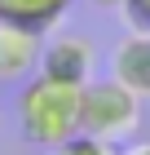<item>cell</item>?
I'll return each mask as SVG.
<instances>
[{
    "instance_id": "cell-9",
    "label": "cell",
    "mask_w": 150,
    "mask_h": 155,
    "mask_svg": "<svg viewBox=\"0 0 150 155\" xmlns=\"http://www.w3.org/2000/svg\"><path fill=\"white\" fill-rule=\"evenodd\" d=\"M93 5H102V9H124V0H93Z\"/></svg>"
},
{
    "instance_id": "cell-8",
    "label": "cell",
    "mask_w": 150,
    "mask_h": 155,
    "mask_svg": "<svg viewBox=\"0 0 150 155\" xmlns=\"http://www.w3.org/2000/svg\"><path fill=\"white\" fill-rule=\"evenodd\" d=\"M124 18L132 31H146L150 36V0H124Z\"/></svg>"
},
{
    "instance_id": "cell-4",
    "label": "cell",
    "mask_w": 150,
    "mask_h": 155,
    "mask_svg": "<svg viewBox=\"0 0 150 155\" xmlns=\"http://www.w3.org/2000/svg\"><path fill=\"white\" fill-rule=\"evenodd\" d=\"M40 75H53V80H66V84H88V75H93V45L84 36H58L40 53Z\"/></svg>"
},
{
    "instance_id": "cell-6",
    "label": "cell",
    "mask_w": 150,
    "mask_h": 155,
    "mask_svg": "<svg viewBox=\"0 0 150 155\" xmlns=\"http://www.w3.org/2000/svg\"><path fill=\"white\" fill-rule=\"evenodd\" d=\"M75 0H0V18L18 27H31V31H53V27L66 18V9Z\"/></svg>"
},
{
    "instance_id": "cell-10",
    "label": "cell",
    "mask_w": 150,
    "mask_h": 155,
    "mask_svg": "<svg viewBox=\"0 0 150 155\" xmlns=\"http://www.w3.org/2000/svg\"><path fill=\"white\" fill-rule=\"evenodd\" d=\"M128 155H150V142H141V146H132Z\"/></svg>"
},
{
    "instance_id": "cell-5",
    "label": "cell",
    "mask_w": 150,
    "mask_h": 155,
    "mask_svg": "<svg viewBox=\"0 0 150 155\" xmlns=\"http://www.w3.org/2000/svg\"><path fill=\"white\" fill-rule=\"evenodd\" d=\"M115 80L132 97L150 102V36L146 31H128L115 49Z\"/></svg>"
},
{
    "instance_id": "cell-1",
    "label": "cell",
    "mask_w": 150,
    "mask_h": 155,
    "mask_svg": "<svg viewBox=\"0 0 150 155\" xmlns=\"http://www.w3.org/2000/svg\"><path fill=\"white\" fill-rule=\"evenodd\" d=\"M80 97L84 84H66L53 80V75L35 71L31 80H22V93H18V129L31 146H53L71 142L80 133Z\"/></svg>"
},
{
    "instance_id": "cell-3",
    "label": "cell",
    "mask_w": 150,
    "mask_h": 155,
    "mask_svg": "<svg viewBox=\"0 0 150 155\" xmlns=\"http://www.w3.org/2000/svg\"><path fill=\"white\" fill-rule=\"evenodd\" d=\"M40 31L31 27H18V22H5L0 18V84H18V80H31V71L40 67Z\"/></svg>"
},
{
    "instance_id": "cell-2",
    "label": "cell",
    "mask_w": 150,
    "mask_h": 155,
    "mask_svg": "<svg viewBox=\"0 0 150 155\" xmlns=\"http://www.w3.org/2000/svg\"><path fill=\"white\" fill-rule=\"evenodd\" d=\"M141 120V97H132L124 84L110 75L102 84H84L80 97V133L115 146L119 137H132Z\"/></svg>"
},
{
    "instance_id": "cell-7",
    "label": "cell",
    "mask_w": 150,
    "mask_h": 155,
    "mask_svg": "<svg viewBox=\"0 0 150 155\" xmlns=\"http://www.w3.org/2000/svg\"><path fill=\"white\" fill-rule=\"evenodd\" d=\"M49 155H115V146H110V142H97V137H84V133H75L71 142L53 146Z\"/></svg>"
}]
</instances>
